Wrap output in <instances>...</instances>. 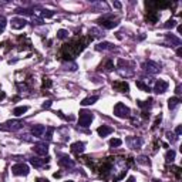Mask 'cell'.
Returning a JSON list of instances; mask_svg holds the SVG:
<instances>
[{
	"label": "cell",
	"instance_id": "6da1fadb",
	"mask_svg": "<svg viewBox=\"0 0 182 182\" xmlns=\"http://www.w3.org/2000/svg\"><path fill=\"white\" fill-rule=\"evenodd\" d=\"M90 41H93V37H91V36L74 37L71 41L63 44L61 50H60V56L63 57V60H66V61H71V60H74L81 51H84V48L88 46Z\"/></svg>",
	"mask_w": 182,
	"mask_h": 182
},
{
	"label": "cell",
	"instance_id": "7a4b0ae2",
	"mask_svg": "<svg viewBox=\"0 0 182 182\" xmlns=\"http://www.w3.org/2000/svg\"><path fill=\"white\" fill-rule=\"evenodd\" d=\"M114 115L115 117H118V118H130L131 110L127 107L125 104L118 103V104H115V107H114Z\"/></svg>",
	"mask_w": 182,
	"mask_h": 182
},
{
	"label": "cell",
	"instance_id": "3957f363",
	"mask_svg": "<svg viewBox=\"0 0 182 182\" xmlns=\"http://www.w3.org/2000/svg\"><path fill=\"white\" fill-rule=\"evenodd\" d=\"M97 23L101 27H104V29H114V27L118 26V20H114L112 16H104V17H101Z\"/></svg>",
	"mask_w": 182,
	"mask_h": 182
},
{
	"label": "cell",
	"instance_id": "277c9868",
	"mask_svg": "<svg viewBox=\"0 0 182 182\" xmlns=\"http://www.w3.org/2000/svg\"><path fill=\"white\" fill-rule=\"evenodd\" d=\"M93 121V114L87 110H81L80 111V119H78V125L80 127H90Z\"/></svg>",
	"mask_w": 182,
	"mask_h": 182
},
{
	"label": "cell",
	"instance_id": "5b68a950",
	"mask_svg": "<svg viewBox=\"0 0 182 182\" xmlns=\"http://www.w3.org/2000/svg\"><path fill=\"white\" fill-rule=\"evenodd\" d=\"M142 67H144L145 71H148L149 74H156V73L161 70V66H160V64L155 63V61H152V60H148V61H145Z\"/></svg>",
	"mask_w": 182,
	"mask_h": 182
},
{
	"label": "cell",
	"instance_id": "8992f818",
	"mask_svg": "<svg viewBox=\"0 0 182 182\" xmlns=\"http://www.w3.org/2000/svg\"><path fill=\"white\" fill-rule=\"evenodd\" d=\"M29 167L26 164H17L14 167H11V174L13 175H17V176H23V175H27L29 174Z\"/></svg>",
	"mask_w": 182,
	"mask_h": 182
},
{
	"label": "cell",
	"instance_id": "52a82bcc",
	"mask_svg": "<svg viewBox=\"0 0 182 182\" xmlns=\"http://www.w3.org/2000/svg\"><path fill=\"white\" fill-rule=\"evenodd\" d=\"M112 88H114L115 91H118V93H128V91H130V86H128V83H125V81L112 83Z\"/></svg>",
	"mask_w": 182,
	"mask_h": 182
},
{
	"label": "cell",
	"instance_id": "ba28073f",
	"mask_svg": "<svg viewBox=\"0 0 182 182\" xmlns=\"http://www.w3.org/2000/svg\"><path fill=\"white\" fill-rule=\"evenodd\" d=\"M23 121H19V119H11V121H7L6 123V130H10V131H17L20 128H23Z\"/></svg>",
	"mask_w": 182,
	"mask_h": 182
},
{
	"label": "cell",
	"instance_id": "9c48e42d",
	"mask_svg": "<svg viewBox=\"0 0 182 182\" xmlns=\"http://www.w3.org/2000/svg\"><path fill=\"white\" fill-rule=\"evenodd\" d=\"M27 24V20L23 19V17H14V19H11V27L16 30H22L23 27H26Z\"/></svg>",
	"mask_w": 182,
	"mask_h": 182
},
{
	"label": "cell",
	"instance_id": "30bf717a",
	"mask_svg": "<svg viewBox=\"0 0 182 182\" xmlns=\"http://www.w3.org/2000/svg\"><path fill=\"white\" fill-rule=\"evenodd\" d=\"M168 88V83L164 81V80H158V81L155 83V87H154V91H155L156 94H162L165 93Z\"/></svg>",
	"mask_w": 182,
	"mask_h": 182
},
{
	"label": "cell",
	"instance_id": "8fae6325",
	"mask_svg": "<svg viewBox=\"0 0 182 182\" xmlns=\"http://www.w3.org/2000/svg\"><path fill=\"white\" fill-rule=\"evenodd\" d=\"M48 161H50V158H46V160H41V158H31V160H30V164H31L34 168H44L48 164Z\"/></svg>",
	"mask_w": 182,
	"mask_h": 182
},
{
	"label": "cell",
	"instance_id": "7c38bea8",
	"mask_svg": "<svg viewBox=\"0 0 182 182\" xmlns=\"http://www.w3.org/2000/svg\"><path fill=\"white\" fill-rule=\"evenodd\" d=\"M145 20L149 23V24H155L158 20H160V14H158V11H147V14H145Z\"/></svg>",
	"mask_w": 182,
	"mask_h": 182
},
{
	"label": "cell",
	"instance_id": "4fadbf2b",
	"mask_svg": "<svg viewBox=\"0 0 182 182\" xmlns=\"http://www.w3.org/2000/svg\"><path fill=\"white\" fill-rule=\"evenodd\" d=\"M33 151L37 154V155L44 156V155H47V152H48V145L47 144H37V145H34Z\"/></svg>",
	"mask_w": 182,
	"mask_h": 182
},
{
	"label": "cell",
	"instance_id": "5bb4252c",
	"mask_svg": "<svg viewBox=\"0 0 182 182\" xmlns=\"http://www.w3.org/2000/svg\"><path fill=\"white\" fill-rule=\"evenodd\" d=\"M59 165L60 167H66V168H73L74 167V161L68 158V156H61L59 160Z\"/></svg>",
	"mask_w": 182,
	"mask_h": 182
},
{
	"label": "cell",
	"instance_id": "9a60e30c",
	"mask_svg": "<svg viewBox=\"0 0 182 182\" xmlns=\"http://www.w3.org/2000/svg\"><path fill=\"white\" fill-rule=\"evenodd\" d=\"M84 149H86V144L84 142H74V144H71V151L74 154H81L84 152Z\"/></svg>",
	"mask_w": 182,
	"mask_h": 182
},
{
	"label": "cell",
	"instance_id": "2e32d148",
	"mask_svg": "<svg viewBox=\"0 0 182 182\" xmlns=\"http://www.w3.org/2000/svg\"><path fill=\"white\" fill-rule=\"evenodd\" d=\"M31 132H33V135L36 138H40V137H43V134L46 132V127L44 125H34L33 128H31Z\"/></svg>",
	"mask_w": 182,
	"mask_h": 182
},
{
	"label": "cell",
	"instance_id": "e0dca14e",
	"mask_svg": "<svg viewBox=\"0 0 182 182\" xmlns=\"http://www.w3.org/2000/svg\"><path fill=\"white\" fill-rule=\"evenodd\" d=\"M97 132H98V135H100V137H107V135H110L112 132V127L101 125V127H98Z\"/></svg>",
	"mask_w": 182,
	"mask_h": 182
},
{
	"label": "cell",
	"instance_id": "ac0fdd59",
	"mask_svg": "<svg viewBox=\"0 0 182 182\" xmlns=\"http://www.w3.org/2000/svg\"><path fill=\"white\" fill-rule=\"evenodd\" d=\"M100 70H105V71H112L114 70V63H112L111 60L108 59V60H105L104 63L100 66Z\"/></svg>",
	"mask_w": 182,
	"mask_h": 182
},
{
	"label": "cell",
	"instance_id": "d6986e66",
	"mask_svg": "<svg viewBox=\"0 0 182 182\" xmlns=\"http://www.w3.org/2000/svg\"><path fill=\"white\" fill-rule=\"evenodd\" d=\"M98 100V95H93V97H87V98H84V100L81 101V105H84V107H87V105H93L95 101Z\"/></svg>",
	"mask_w": 182,
	"mask_h": 182
},
{
	"label": "cell",
	"instance_id": "ffe728a7",
	"mask_svg": "<svg viewBox=\"0 0 182 182\" xmlns=\"http://www.w3.org/2000/svg\"><path fill=\"white\" fill-rule=\"evenodd\" d=\"M179 103H181V100H179L178 97H172V98L168 100V107H169V110H174L175 107L179 105Z\"/></svg>",
	"mask_w": 182,
	"mask_h": 182
},
{
	"label": "cell",
	"instance_id": "44dd1931",
	"mask_svg": "<svg viewBox=\"0 0 182 182\" xmlns=\"http://www.w3.org/2000/svg\"><path fill=\"white\" fill-rule=\"evenodd\" d=\"M167 40L171 43V46H181V38L175 37L174 34H167Z\"/></svg>",
	"mask_w": 182,
	"mask_h": 182
},
{
	"label": "cell",
	"instance_id": "7402d4cb",
	"mask_svg": "<svg viewBox=\"0 0 182 182\" xmlns=\"http://www.w3.org/2000/svg\"><path fill=\"white\" fill-rule=\"evenodd\" d=\"M138 103V107L142 108V110H148L151 105H152V98H148L147 101H137Z\"/></svg>",
	"mask_w": 182,
	"mask_h": 182
},
{
	"label": "cell",
	"instance_id": "603a6c76",
	"mask_svg": "<svg viewBox=\"0 0 182 182\" xmlns=\"http://www.w3.org/2000/svg\"><path fill=\"white\" fill-rule=\"evenodd\" d=\"M27 110H29V107L27 105H23V107H17L13 110V114L16 115V117H22L24 112H27Z\"/></svg>",
	"mask_w": 182,
	"mask_h": 182
},
{
	"label": "cell",
	"instance_id": "cb8c5ba5",
	"mask_svg": "<svg viewBox=\"0 0 182 182\" xmlns=\"http://www.w3.org/2000/svg\"><path fill=\"white\" fill-rule=\"evenodd\" d=\"M95 48L97 50H112V44L104 41V43H98V44L95 46Z\"/></svg>",
	"mask_w": 182,
	"mask_h": 182
},
{
	"label": "cell",
	"instance_id": "d4e9b609",
	"mask_svg": "<svg viewBox=\"0 0 182 182\" xmlns=\"http://www.w3.org/2000/svg\"><path fill=\"white\" fill-rule=\"evenodd\" d=\"M175 155H176V152H175L174 149H169L167 152V155H165V161H167V164H171V162H174V160H175Z\"/></svg>",
	"mask_w": 182,
	"mask_h": 182
},
{
	"label": "cell",
	"instance_id": "484cf974",
	"mask_svg": "<svg viewBox=\"0 0 182 182\" xmlns=\"http://www.w3.org/2000/svg\"><path fill=\"white\" fill-rule=\"evenodd\" d=\"M135 84H137V87H138V88H141L142 91H147V93H149V91H151V88H149L148 84H144V83L140 81V80H138V81L135 83Z\"/></svg>",
	"mask_w": 182,
	"mask_h": 182
},
{
	"label": "cell",
	"instance_id": "4316f807",
	"mask_svg": "<svg viewBox=\"0 0 182 182\" xmlns=\"http://www.w3.org/2000/svg\"><path fill=\"white\" fill-rule=\"evenodd\" d=\"M171 171H172V174L175 175V178H176V181H179L181 179V168L179 167H171Z\"/></svg>",
	"mask_w": 182,
	"mask_h": 182
},
{
	"label": "cell",
	"instance_id": "83f0119b",
	"mask_svg": "<svg viewBox=\"0 0 182 182\" xmlns=\"http://www.w3.org/2000/svg\"><path fill=\"white\" fill-rule=\"evenodd\" d=\"M90 36H91V37H103V36H104V33H103V31H100V30H97V29H91L90 30Z\"/></svg>",
	"mask_w": 182,
	"mask_h": 182
},
{
	"label": "cell",
	"instance_id": "f1b7e54d",
	"mask_svg": "<svg viewBox=\"0 0 182 182\" xmlns=\"http://www.w3.org/2000/svg\"><path fill=\"white\" fill-rule=\"evenodd\" d=\"M67 37H68V31H67V30L61 29V30H59V31H57V38H61V40H64V38H67Z\"/></svg>",
	"mask_w": 182,
	"mask_h": 182
},
{
	"label": "cell",
	"instance_id": "f546056e",
	"mask_svg": "<svg viewBox=\"0 0 182 182\" xmlns=\"http://www.w3.org/2000/svg\"><path fill=\"white\" fill-rule=\"evenodd\" d=\"M121 144H123V141H121L119 138H112V140H110V145H111L112 148H117V147H121Z\"/></svg>",
	"mask_w": 182,
	"mask_h": 182
},
{
	"label": "cell",
	"instance_id": "4dcf8cb0",
	"mask_svg": "<svg viewBox=\"0 0 182 182\" xmlns=\"http://www.w3.org/2000/svg\"><path fill=\"white\" fill-rule=\"evenodd\" d=\"M130 141L132 142V145H131L132 148H140L141 144H142V141L140 140V138H130Z\"/></svg>",
	"mask_w": 182,
	"mask_h": 182
},
{
	"label": "cell",
	"instance_id": "1f68e13d",
	"mask_svg": "<svg viewBox=\"0 0 182 182\" xmlns=\"http://www.w3.org/2000/svg\"><path fill=\"white\" fill-rule=\"evenodd\" d=\"M53 132H54V128H53V127H48V128H47V132H46V137H44L47 141H50V140L53 138Z\"/></svg>",
	"mask_w": 182,
	"mask_h": 182
},
{
	"label": "cell",
	"instance_id": "d6a6232c",
	"mask_svg": "<svg viewBox=\"0 0 182 182\" xmlns=\"http://www.w3.org/2000/svg\"><path fill=\"white\" fill-rule=\"evenodd\" d=\"M175 26H176V22H175L174 19H169L167 23H165V26L164 27H165V29H174Z\"/></svg>",
	"mask_w": 182,
	"mask_h": 182
},
{
	"label": "cell",
	"instance_id": "836d02e7",
	"mask_svg": "<svg viewBox=\"0 0 182 182\" xmlns=\"http://www.w3.org/2000/svg\"><path fill=\"white\" fill-rule=\"evenodd\" d=\"M137 162L138 164H142V165H149V160L147 158V156H144V155L140 156V158L137 160Z\"/></svg>",
	"mask_w": 182,
	"mask_h": 182
},
{
	"label": "cell",
	"instance_id": "e575fe53",
	"mask_svg": "<svg viewBox=\"0 0 182 182\" xmlns=\"http://www.w3.org/2000/svg\"><path fill=\"white\" fill-rule=\"evenodd\" d=\"M43 87H44V88H50V87H51V80L48 77L43 78Z\"/></svg>",
	"mask_w": 182,
	"mask_h": 182
},
{
	"label": "cell",
	"instance_id": "d590c367",
	"mask_svg": "<svg viewBox=\"0 0 182 182\" xmlns=\"http://www.w3.org/2000/svg\"><path fill=\"white\" fill-rule=\"evenodd\" d=\"M4 27H6V17L0 16V33L4 30Z\"/></svg>",
	"mask_w": 182,
	"mask_h": 182
},
{
	"label": "cell",
	"instance_id": "8d00e7d4",
	"mask_svg": "<svg viewBox=\"0 0 182 182\" xmlns=\"http://www.w3.org/2000/svg\"><path fill=\"white\" fill-rule=\"evenodd\" d=\"M41 16H43V17H53V16H54V11H51V10H44L43 13H41Z\"/></svg>",
	"mask_w": 182,
	"mask_h": 182
},
{
	"label": "cell",
	"instance_id": "74e56055",
	"mask_svg": "<svg viewBox=\"0 0 182 182\" xmlns=\"http://www.w3.org/2000/svg\"><path fill=\"white\" fill-rule=\"evenodd\" d=\"M161 119H162V115H158V117H156V119H155V123H154V125H152V128H156V127L160 125V123H161Z\"/></svg>",
	"mask_w": 182,
	"mask_h": 182
},
{
	"label": "cell",
	"instance_id": "f35d334b",
	"mask_svg": "<svg viewBox=\"0 0 182 182\" xmlns=\"http://www.w3.org/2000/svg\"><path fill=\"white\" fill-rule=\"evenodd\" d=\"M167 137H168V140H169V141H171V142H174L175 140L178 138V137H175V135L172 134V132H167Z\"/></svg>",
	"mask_w": 182,
	"mask_h": 182
},
{
	"label": "cell",
	"instance_id": "ab89813d",
	"mask_svg": "<svg viewBox=\"0 0 182 182\" xmlns=\"http://www.w3.org/2000/svg\"><path fill=\"white\" fill-rule=\"evenodd\" d=\"M51 104H53V101L47 100V101L44 103V104H43V108H50V107H51Z\"/></svg>",
	"mask_w": 182,
	"mask_h": 182
},
{
	"label": "cell",
	"instance_id": "60d3db41",
	"mask_svg": "<svg viewBox=\"0 0 182 182\" xmlns=\"http://www.w3.org/2000/svg\"><path fill=\"white\" fill-rule=\"evenodd\" d=\"M141 117H142L144 119H148V118H149V112H148V111H142V112H141Z\"/></svg>",
	"mask_w": 182,
	"mask_h": 182
},
{
	"label": "cell",
	"instance_id": "b9f144b4",
	"mask_svg": "<svg viewBox=\"0 0 182 182\" xmlns=\"http://www.w3.org/2000/svg\"><path fill=\"white\" fill-rule=\"evenodd\" d=\"M175 132H176V135L179 137V135L182 134V127H181V125H178V127H176V130H175Z\"/></svg>",
	"mask_w": 182,
	"mask_h": 182
},
{
	"label": "cell",
	"instance_id": "7bdbcfd3",
	"mask_svg": "<svg viewBox=\"0 0 182 182\" xmlns=\"http://www.w3.org/2000/svg\"><path fill=\"white\" fill-rule=\"evenodd\" d=\"M33 22L36 23V24H43V20H41V19H33ZM34 23H33V24H34Z\"/></svg>",
	"mask_w": 182,
	"mask_h": 182
},
{
	"label": "cell",
	"instance_id": "ee69618b",
	"mask_svg": "<svg viewBox=\"0 0 182 182\" xmlns=\"http://www.w3.org/2000/svg\"><path fill=\"white\" fill-rule=\"evenodd\" d=\"M175 93H176V94H181V86H178L176 88H175Z\"/></svg>",
	"mask_w": 182,
	"mask_h": 182
},
{
	"label": "cell",
	"instance_id": "f6af8a7d",
	"mask_svg": "<svg viewBox=\"0 0 182 182\" xmlns=\"http://www.w3.org/2000/svg\"><path fill=\"white\" fill-rule=\"evenodd\" d=\"M176 54H178V56H179V57H181V56H182V48H181V47H179V48H178V50H176Z\"/></svg>",
	"mask_w": 182,
	"mask_h": 182
},
{
	"label": "cell",
	"instance_id": "bcb514c9",
	"mask_svg": "<svg viewBox=\"0 0 182 182\" xmlns=\"http://www.w3.org/2000/svg\"><path fill=\"white\" fill-rule=\"evenodd\" d=\"M4 97H6V94H4L3 91H2V90H0V100H3Z\"/></svg>",
	"mask_w": 182,
	"mask_h": 182
},
{
	"label": "cell",
	"instance_id": "7dc6e473",
	"mask_svg": "<svg viewBox=\"0 0 182 182\" xmlns=\"http://www.w3.org/2000/svg\"><path fill=\"white\" fill-rule=\"evenodd\" d=\"M127 182H135V178H134V176H130V178H128V181H127Z\"/></svg>",
	"mask_w": 182,
	"mask_h": 182
},
{
	"label": "cell",
	"instance_id": "c3c4849f",
	"mask_svg": "<svg viewBox=\"0 0 182 182\" xmlns=\"http://www.w3.org/2000/svg\"><path fill=\"white\" fill-rule=\"evenodd\" d=\"M114 6H115L117 9H119V7H121V3H118V2H115V3H114Z\"/></svg>",
	"mask_w": 182,
	"mask_h": 182
},
{
	"label": "cell",
	"instance_id": "681fc988",
	"mask_svg": "<svg viewBox=\"0 0 182 182\" xmlns=\"http://www.w3.org/2000/svg\"><path fill=\"white\" fill-rule=\"evenodd\" d=\"M37 182H50V181H48V179H40V178H38Z\"/></svg>",
	"mask_w": 182,
	"mask_h": 182
},
{
	"label": "cell",
	"instance_id": "f907efd6",
	"mask_svg": "<svg viewBox=\"0 0 182 182\" xmlns=\"http://www.w3.org/2000/svg\"><path fill=\"white\" fill-rule=\"evenodd\" d=\"M178 33H182V26H178Z\"/></svg>",
	"mask_w": 182,
	"mask_h": 182
},
{
	"label": "cell",
	"instance_id": "816d5d0a",
	"mask_svg": "<svg viewBox=\"0 0 182 182\" xmlns=\"http://www.w3.org/2000/svg\"><path fill=\"white\" fill-rule=\"evenodd\" d=\"M64 182H74V181H64Z\"/></svg>",
	"mask_w": 182,
	"mask_h": 182
}]
</instances>
